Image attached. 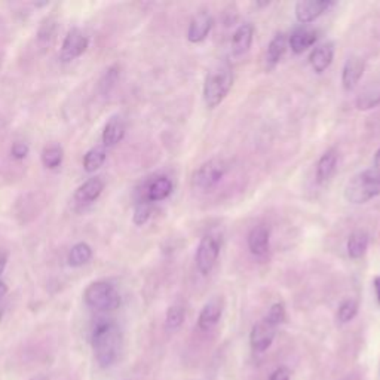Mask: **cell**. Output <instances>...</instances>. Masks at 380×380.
<instances>
[{
  "label": "cell",
  "mask_w": 380,
  "mask_h": 380,
  "mask_svg": "<svg viewBox=\"0 0 380 380\" xmlns=\"http://www.w3.org/2000/svg\"><path fill=\"white\" fill-rule=\"evenodd\" d=\"M318 31L312 28H297L291 35L288 44L294 54H303L306 49L313 46L318 40Z\"/></svg>",
  "instance_id": "obj_16"
},
{
  "label": "cell",
  "mask_w": 380,
  "mask_h": 380,
  "mask_svg": "<svg viewBox=\"0 0 380 380\" xmlns=\"http://www.w3.org/2000/svg\"><path fill=\"white\" fill-rule=\"evenodd\" d=\"M373 170L380 175V147L377 149L376 155H374V159H373Z\"/></svg>",
  "instance_id": "obj_35"
},
{
  "label": "cell",
  "mask_w": 380,
  "mask_h": 380,
  "mask_svg": "<svg viewBox=\"0 0 380 380\" xmlns=\"http://www.w3.org/2000/svg\"><path fill=\"white\" fill-rule=\"evenodd\" d=\"M278 327L272 325L269 321L263 318L260 322H257L250 333V343L251 347L257 352H265L268 351L273 339H275Z\"/></svg>",
  "instance_id": "obj_9"
},
{
  "label": "cell",
  "mask_w": 380,
  "mask_h": 380,
  "mask_svg": "<svg viewBox=\"0 0 380 380\" xmlns=\"http://www.w3.org/2000/svg\"><path fill=\"white\" fill-rule=\"evenodd\" d=\"M83 300L94 311L112 312L121 306V294L112 284L97 281L88 285L83 293Z\"/></svg>",
  "instance_id": "obj_4"
},
{
  "label": "cell",
  "mask_w": 380,
  "mask_h": 380,
  "mask_svg": "<svg viewBox=\"0 0 380 380\" xmlns=\"http://www.w3.org/2000/svg\"><path fill=\"white\" fill-rule=\"evenodd\" d=\"M88 45H89L88 37L83 35L79 28H71L67 33L64 42H62L61 60L62 61L76 60L88 49Z\"/></svg>",
  "instance_id": "obj_8"
},
{
  "label": "cell",
  "mask_w": 380,
  "mask_h": 380,
  "mask_svg": "<svg viewBox=\"0 0 380 380\" xmlns=\"http://www.w3.org/2000/svg\"><path fill=\"white\" fill-rule=\"evenodd\" d=\"M290 376H291V373H290L288 368L281 365V367H278V368H275V370H273L269 380H290Z\"/></svg>",
  "instance_id": "obj_33"
},
{
  "label": "cell",
  "mask_w": 380,
  "mask_h": 380,
  "mask_svg": "<svg viewBox=\"0 0 380 380\" xmlns=\"http://www.w3.org/2000/svg\"><path fill=\"white\" fill-rule=\"evenodd\" d=\"M334 6L331 0H300L294 6L295 18L300 24H309Z\"/></svg>",
  "instance_id": "obj_7"
},
{
  "label": "cell",
  "mask_w": 380,
  "mask_h": 380,
  "mask_svg": "<svg viewBox=\"0 0 380 380\" xmlns=\"http://www.w3.org/2000/svg\"><path fill=\"white\" fill-rule=\"evenodd\" d=\"M220 254V241L214 235H205L196 250V268L202 275H209L214 269Z\"/></svg>",
  "instance_id": "obj_6"
},
{
  "label": "cell",
  "mask_w": 380,
  "mask_h": 380,
  "mask_svg": "<svg viewBox=\"0 0 380 380\" xmlns=\"http://www.w3.org/2000/svg\"><path fill=\"white\" fill-rule=\"evenodd\" d=\"M365 70V62L363 58L352 55L346 60L342 69V85L345 91H352L358 82L361 80Z\"/></svg>",
  "instance_id": "obj_12"
},
{
  "label": "cell",
  "mask_w": 380,
  "mask_h": 380,
  "mask_svg": "<svg viewBox=\"0 0 380 380\" xmlns=\"http://www.w3.org/2000/svg\"><path fill=\"white\" fill-rule=\"evenodd\" d=\"M6 263H8V254H6L5 251L0 250V277H2V273L5 272Z\"/></svg>",
  "instance_id": "obj_34"
},
{
  "label": "cell",
  "mask_w": 380,
  "mask_h": 380,
  "mask_svg": "<svg viewBox=\"0 0 380 380\" xmlns=\"http://www.w3.org/2000/svg\"><path fill=\"white\" fill-rule=\"evenodd\" d=\"M334 58V45L333 44H324L312 51L309 57V62L316 73H324L327 69L331 66Z\"/></svg>",
  "instance_id": "obj_18"
},
{
  "label": "cell",
  "mask_w": 380,
  "mask_h": 380,
  "mask_svg": "<svg viewBox=\"0 0 380 380\" xmlns=\"http://www.w3.org/2000/svg\"><path fill=\"white\" fill-rule=\"evenodd\" d=\"M62 157H64V152H62L61 147L57 144L48 146L45 147L44 152H42V162H44V165L49 168V170H55V168H58L62 162Z\"/></svg>",
  "instance_id": "obj_25"
},
{
  "label": "cell",
  "mask_w": 380,
  "mask_h": 380,
  "mask_svg": "<svg viewBox=\"0 0 380 380\" xmlns=\"http://www.w3.org/2000/svg\"><path fill=\"white\" fill-rule=\"evenodd\" d=\"M54 28H55V24L52 23V19H45L44 24H42L40 30H39V40H48L52 33H54Z\"/></svg>",
  "instance_id": "obj_31"
},
{
  "label": "cell",
  "mask_w": 380,
  "mask_h": 380,
  "mask_svg": "<svg viewBox=\"0 0 380 380\" xmlns=\"http://www.w3.org/2000/svg\"><path fill=\"white\" fill-rule=\"evenodd\" d=\"M214 26V19L208 12L196 14L189 24L187 40L190 44H200L207 39L211 28Z\"/></svg>",
  "instance_id": "obj_11"
},
{
  "label": "cell",
  "mask_w": 380,
  "mask_h": 380,
  "mask_svg": "<svg viewBox=\"0 0 380 380\" xmlns=\"http://www.w3.org/2000/svg\"><path fill=\"white\" fill-rule=\"evenodd\" d=\"M125 135V122L122 116L114 114L105 123L104 131H103V144L105 147H113L118 144Z\"/></svg>",
  "instance_id": "obj_19"
},
{
  "label": "cell",
  "mask_w": 380,
  "mask_h": 380,
  "mask_svg": "<svg viewBox=\"0 0 380 380\" xmlns=\"http://www.w3.org/2000/svg\"><path fill=\"white\" fill-rule=\"evenodd\" d=\"M229 165L221 157H213L200 165L192 175V184L199 190H209L217 186L227 174Z\"/></svg>",
  "instance_id": "obj_5"
},
{
  "label": "cell",
  "mask_w": 380,
  "mask_h": 380,
  "mask_svg": "<svg viewBox=\"0 0 380 380\" xmlns=\"http://www.w3.org/2000/svg\"><path fill=\"white\" fill-rule=\"evenodd\" d=\"M358 313V303L354 299H346L340 303L339 309H337V320L340 324L351 322Z\"/></svg>",
  "instance_id": "obj_27"
},
{
  "label": "cell",
  "mask_w": 380,
  "mask_h": 380,
  "mask_svg": "<svg viewBox=\"0 0 380 380\" xmlns=\"http://www.w3.org/2000/svg\"><path fill=\"white\" fill-rule=\"evenodd\" d=\"M234 87V71L229 66H218L211 70L204 83V101L208 109H216L227 97Z\"/></svg>",
  "instance_id": "obj_3"
},
{
  "label": "cell",
  "mask_w": 380,
  "mask_h": 380,
  "mask_svg": "<svg viewBox=\"0 0 380 380\" xmlns=\"http://www.w3.org/2000/svg\"><path fill=\"white\" fill-rule=\"evenodd\" d=\"M92 257V250L85 242H79V244L73 245L70 252H69V265L73 268H79L87 265V263L91 260Z\"/></svg>",
  "instance_id": "obj_23"
},
{
  "label": "cell",
  "mask_w": 380,
  "mask_h": 380,
  "mask_svg": "<svg viewBox=\"0 0 380 380\" xmlns=\"http://www.w3.org/2000/svg\"><path fill=\"white\" fill-rule=\"evenodd\" d=\"M248 248L251 254L254 256H265L269 250L270 242V232L266 226H256L250 230L248 238Z\"/></svg>",
  "instance_id": "obj_13"
},
{
  "label": "cell",
  "mask_w": 380,
  "mask_h": 380,
  "mask_svg": "<svg viewBox=\"0 0 380 380\" xmlns=\"http://www.w3.org/2000/svg\"><path fill=\"white\" fill-rule=\"evenodd\" d=\"M30 380H48V377H46V376H44V374H39V376L31 377Z\"/></svg>",
  "instance_id": "obj_38"
},
{
  "label": "cell",
  "mask_w": 380,
  "mask_h": 380,
  "mask_svg": "<svg viewBox=\"0 0 380 380\" xmlns=\"http://www.w3.org/2000/svg\"><path fill=\"white\" fill-rule=\"evenodd\" d=\"M380 105V91L373 89L361 94L356 100V107L358 110H370Z\"/></svg>",
  "instance_id": "obj_28"
},
{
  "label": "cell",
  "mask_w": 380,
  "mask_h": 380,
  "mask_svg": "<svg viewBox=\"0 0 380 380\" xmlns=\"http://www.w3.org/2000/svg\"><path fill=\"white\" fill-rule=\"evenodd\" d=\"M30 149L26 143H15L10 149V153L15 157V159H24V157L28 155Z\"/></svg>",
  "instance_id": "obj_32"
},
{
  "label": "cell",
  "mask_w": 380,
  "mask_h": 380,
  "mask_svg": "<svg viewBox=\"0 0 380 380\" xmlns=\"http://www.w3.org/2000/svg\"><path fill=\"white\" fill-rule=\"evenodd\" d=\"M104 190V182L100 177H94L78 187L75 193V200L80 205H88L97 199Z\"/></svg>",
  "instance_id": "obj_15"
},
{
  "label": "cell",
  "mask_w": 380,
  "mask_h": 380,
  "mask_svg": "<svg viewBox=\"0 0 380 380\" xmlns=\"http://www.w3.org/2000/svg\"><path fill=\"white\" fill-rule=\"evenodd\" d=\"M173 192V183L170 178L159 177L149 186L147 190V200L149 202H159V200L166 199Z\"/></svg>",
  "instance_id": "obj_22"
},
{
  "label": "cell",
  "mask_w": 380,
  "mask_h": 380,
  "mask_svg": "<svg viewBox=\"0 0 380 380\" xmlns=\"http://www.w3.org/2000/svg\"><path fill=\"white\" fill-rule=\"evenodd\" d=\"M373 284H374V290H376V295H377V302L380 303V277H377Z\"/></svg>",
  "instance_id": "obj_36"
},
{
  "label": "cell",
  "mask_w": 380,
  "mask_h": 380,
  "mask_svg": "<svg viewBox=\"0 0 380 380\" xmlns=\"http://www.w3.org/2000/svg\"><path fill=\"white\" fill-rule=\"evenodd\" d=\"M6 291H8V288H6V285L2 282V281H0V299H2L3 297V295L6 294Z\"/></svg>",
  "instance_id": "obj_37"
},
{
  "label": "cell",
  "mask_w": 380,
  "mask_h": 380,
  "mask_svg": "<svg viewBox=\"0 0 380 380\" xmlns=\"http://www.w3.org/2000/svg\"><path fill=\"white\" fill-rule=\"evenodd\" d=\"M105 161V150L103 147H94L89 152H87L85 157H83V168L87 173H95L100 170L101 165Z\"/></svg>",
  "instance_id": "obj_24"
},
{
  "label": "cell",
  "mask_w": 380,
  "mask_h": 380,
  "mask_svg": "<svg viewBox=\"0 0 380 380\" xmlns=\"http://www.w3.org/2000/svg\"><path fill=\"white\" fill-rule=\"evenodd\" d=\"M254 39V27L250 23L241 24L232 36V51L235 55H244L250 51Z\"/></svg>",
  "instance_id": "obj_14"
},
{
  "label": "cell",
  "mask_w": 380,
  "mask_h": 380,
  "mask_svg": "<svg viewBox=\"0 0 380 380\" xmlns=\"http://www.w3.org/2000/svg\"><path fill=\"white\" fill-rule=\"evenodd\" d=\"M285 318H287V312H285V306L282 303L272 304L268 315L265 316V320L275 327L281 325L285 321Z\"/></svg>",
  "instance_id": "obj_29"
},
{
  "label": "cell",
  "mask_w": 380,
  "mask_h": 380,
  "mask_svg": "<svg viewBox=\"0 0 380 380\" xmlns=\"http://www.w3.org/2000/svg\"><path fill=\"white\" fill-rule=\"evenodd\" d=\"M285 51H287V37H285L284 33H279L270 40L266 51V64L269 69L275 67L284 58Z\"/></svg>",
  "instance_id": "obj_21"
},
{
  "label": "cell",
  "mask_w": 380,
  "mask_h": 380,
  "mask_svg": "<svg viewBox=\"0 0 380 380\" xmlns=\"http://www.w3.org/2000/svg\"><path fill=\"white\" fill-rule=\"evenodd\" d=\"M150 202L149 200H141V202L137 204L135 209H134V223L137 226H143L147 220L150 218Z\"/></svg>",
  "instance_id": "obj_30"
},
{
  "label": "cell",
  "mask_w": 380,
  "mask_h": 380,
  "mask_svg": "<svg viewBox=\"0 0 380 380\" xmlns=\"http://www.w3.org/2000/svg\"><path fill=\"white\" fill-rule=\"evenodd\" d=\"M184 318H186V312L180 304L171 306V308L166 311V318H165L166 329L168 330L180 329L182 324L184 322Z\"/></svg>",
  "instance_id": "obj_26"
},
{
  "label": "cell",
  "mask_w": 380,
  "mask_h": 380,
  "mask_svg": "<svg viewBox=\"0 0 380 380\" xmlns=\"http://www.w3.org/2000/svg\"><path fill=\"white\" fill-rule=\"evenodd\" d=\"M0 320H2V312H0Z\"/></svg>",
  "instance_id": "obj_39"
},
{
  "label": "cell",
  "mask_w": 380,
  "mask_h": 380,
  "mask_svg": "<svg viewBox=\"0 0 380 380\" xmlns=\"http://www.w3.org/2000/svg\"><path fill=\"white\" fill-rule=\"evenodd\" d=\"M337 162H339V155L334 149L327 150L316 164V182L325 183L334 175L337 170Z\"/></svg>",
  "instance_id": "obj_17"
},
{
  "label": "cell",
  "mask_w": 380,
  "mask_h": 380,
  "mask_svg": "<svg viewBox=\"0 0 380 380\" xmlns=\"http://www.w3.org/2000/svg\"><path fill=\"white\" fill-rule=\"evenodd\" d=\"M368 244H370V236H368L367 232L364 230H356L347 239L346 244V250L347 254H349L351 259L358 260L364 257V254L368 250Z\"/></svg>",
  "instance_id": "obj_20"
},
{
  "label": "cell",
  "mask_w": 380,
  "mask_h": 380,
  "mask_svg": "<svg viewBox=\"0 0 380 380\" xmlns=\"http://www.w3.org/2000/svg\"><path fill=\"white\" fill-rule=\"evenodd\" d=\"M223 308H225V303L221 297H213L211 300H208L199 313V318H198L199 329L202 331H208L213 329V327H216L221 318V313H223Z\"/></svg>",
  "instance_id": "obj_10"
},
{
  "label": "cell",
  "mask_w": 380,
  "mask_h": 380,
  "mask_svg": "<svg viewBox=\"0 0 380 380\" xmlns=\"http://www.w3.org/2000/svg\"><path fill=\"white\" fill-rule=\"evenodd\" d=\"M343 195L347 202L355 205L368 202V200H372L380 195V175L372 166L356 173L351 180L346 183Z\"/></svg>",
  "instance_id": "obj_2"
},
{
  "label": "cell",
  "mask_w": 380,
  "mask_h": 380,
  "mask_svg": "<svg viewBox=\"0 0 380 380\" xmlns=\"http://www.w3.org/2000/svg\"><path fill=\"white\" fill-rule=\"evenodd\" d=\"M91 343L95 361L101 368L112 367L122 351V331L119 325L110 320H101L95 324Z\"/></svg>",
  "instance_id": "obj_1"
}]
</instances>
